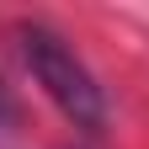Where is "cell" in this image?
<instances>
[{
  "mask_svg": "<svg viewBox=\"0 0 149 149\" xmlns=\"http://www.w3.org/2000/svg\"><path fill=\"white\" fill-rule=\"evenodd\" d=\"M16 37H22V59L32 69V80L43 85V96L59 107L80 133H101L107 128V96H101L96 74L74 59V48L48 22H22Z\"/></svg>",
  "mask_w": 149,
  "mask_h": 149,
  "instance_id": "6da1fadb",
  "label": "cell"
},
{
  "mask_svg": "<svg viewBox=\"0 0 149 149\" xmlns=\"http://www.w3.org/2000/svg\"><path fill=\"white\" fill-rule=\"evenodd\" d=\"M16 117H22V107H16V96H11V85L0 80V128H11Z\"/></svg>",
  "mask_w": 149,
  "mask_h": 149,
  "instance_id": "7a4b0ae2",
  "label": "cell"
}]
</instances>
